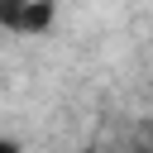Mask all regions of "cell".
Masks as SVG:
<instances>
[{"label": "cell", "mask_w": 153, "mask_h": 153, "mask_svg": "<svg viewBox=\"0 0 153 153\" xmlns=\"http://www.w3.org/2000/svg\"><path fill=\"white\" fill-rule=\"evenodd\" d=\"M57 5L53 0H0V29L5 33H48Z\"/></svg>", "instance_id": "obj_1"}, {"label": "cell", "mask_w": 153, "mask_h": 153, "mask_svg": "<svg viewBox=\"0 0 153 153\" xmlns=\"http://www.w3.org/2000/svg\"><path fill=\"white\" fill-rule=\"evenodd\" d=\"M0 153H24V148H19V139H0Z\"/></svg>", "instance_id": "obj_2"}, {"label": "cell", "mask_w": 153, "mask_h": 153, "mask_svg": "<svg viewBox=\"0 0 153 153\" xmlns=\"http://www.w3.org/2000/svg\"><path fill=\"white\" fill-rule=\"evenodd\" d=\"M81 153H100V148H81Z\"/></svg>", "instance_id": "obj_3"}]
</instances>
